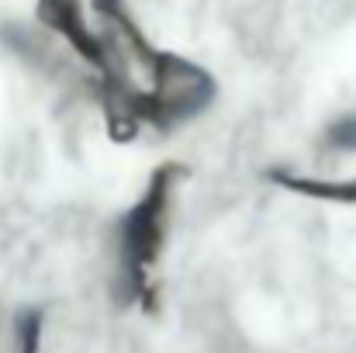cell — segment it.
Returning <instances> with one entry per match:
<instances>
[{"instance_id": "7a4b0ae2", "label": "cell", "mask_w": 356, "mask_h": 353, "mask_svg": "<svg viewBox=\"0 0 356 353\" xmlns=\"http://www.w3.org/2000/svg\"><path fill=\"white\" fill-rule=\"evenodd\" d=\"M215 97H218V84L201 63L177 56V52H163L159 77H156L152 94H149L142 128L166 132V128L187 125V121L204 115L215 104Z\"/></svg>"}, {"instance_id": "6da1fadb", "label": "cell", "mask_w": 356, "mask_h": 353, "mask_svg": "<svg viewBox=\"0 0 356 353\" xmlns=\"http://www.w3.org/2000/svg\"><path fill=\"white\" fill-rule=\"evenodd\" d=\"M184 180L180 166H159L145 191L138 194V201L124 212L115 226V253H118V277L138 291L163 249L166 226H170V208H173V194L177 184Z\"/></svg>"}, {"instance_id": "277c9868", "label": "cell", "mask_w": 356, "mask_h": 353, "mask_svg": "<svg viewBox=\"0 0 356 353\" xmlns=\"http://www.w3.org/2000/svg\"><path fill=\"white\" fill-rule=\"evenodd\" d=\"M322 146L332 156H356V111L336 115L322 128Z\"/></svg>"}, {"instance_id": "3957f363", "label": "cell", "mask_w": 356, "mask_h": 353, "mask_svg": "<svg viewBox=\"0 0 356 353\" xmlns=\"http://www.w3.org/2000/svg\"><path fill=\"white\" fill-rule=\"evenodd\" d=\"M273 180L294 194L332 201V205H356V177H294V173H273Z\"/></svg>"}]
</instances>
